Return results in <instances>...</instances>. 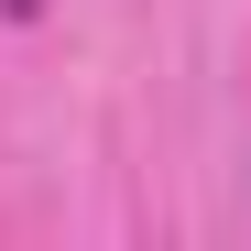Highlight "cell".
I'll list each match as a JSON object with an SVG mask.
<instances>
[{
	"instance_id": "obj_1",
	"label": "cell",
	"mask_w": 251,
	"mask_h": 251,
	"mask_svg": "<svg viewBox=\"0 0 251 251\" xmlns=\"http://www.w3.org/2000/svg\"><path fill=\"white\" fill-rule=\"evenodd\" d=\"M0 11H11V22H33V11H44V0H0Z\"/></svg>"
}]
</instances>
